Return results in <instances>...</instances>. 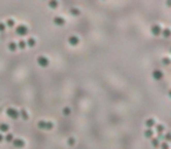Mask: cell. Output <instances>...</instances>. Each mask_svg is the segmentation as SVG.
Instances as JSON below:
<instances>
[{
	"instance_id": "9a60e30c",
	"label": "cell",
	"mask_w": 171,
	"mask_h": 149,
	"mask_svg": "<svg viewBox=\"0 0 171 149\" xmlns=\"http://www.w3.org/2000/svg\"><path fill=\"white\" fill-rule=\"evenodd\" d=\"M151 144L153 147H158L159 146V139L158 137H151Z\"/></svg>"
},
{
	"instance_id": "6da1fadb",
	"label": "cell",
	"mask_w": 171,
	"mask_h": 149,
	"mask_svg": "<svg viewBox=\"0 0 171 149\" xmlns=\"http://www.w3.org/2000/svg\"><path fill=\"white\" fill-rule=\"evenodd\" d=\"M15 33H17V35H19V36H25V35H27V34H28V28H27V26H26V25H19V26H17Z\"/></svg>"
},
{
	"instance_id": "4fadbf2b",
	"label": "cell",
	"mask_w": 171,
	"mask_h": 149,
	"mask_svg": "<svg viewBox=\"0 0 171 149\" xmlns=\"http://www.w3.org/2000/svg\"><path fill=\"white\" fill-rule=\"evenodd\" d=\"M0 131L3 133H6V132L10 131V126L7 124H0Z\"/></svg>"
},
{
	"instance_id": "d6986e66",
	"label": "cell",
	"mask_w": 171,
	"mask_h": 149,
	"mask_svg": "<svg viewBox=\"0 0 171 149\" xmlns=\"http://www.w3.org/2000/svg\"><path fill=\"white\" fill-rule=\"evenodd\" d=\"M5 26H7V27H10V28L14 27V20H13V19H7V21H6V25H5Z\"/></svg>"
},
{
	"instance_id": "30bf717a",
	"label": "cell",
	"mask_w": 171,
	"mask_h": 149,
	"mask_svg": "<svg viewBox=\"0 0 171 149\" xmlns=\"http://www.w3.org/2000/svg\"><path fill=\"white\" fill-rule=\"evenodd\" d=\"M145 126L148 127V129H151L153 126H155V120H153L152 118H150V119H148L145 121Z\"/></svg>"
},
{
	"instance_id": "2e32d148",
	"label": "cell",
	"mask_w": 171,
	"mask_h": 149,
	"mask_svg": "<svg viewBox=\"0 0 171 149\" xmlns=\"http://www.w3.org/2000/svg\"><path fill=\"white\" fill-rule=\"evenodd\" d=\"M153 135V131H151V129H146L145 132H144V136L148 137V139H151Z\"/></svg>"
},
{
	"instance_id": "e0dca14e",
	"label": "cell",
	"mask_w": 171,
	"mask_h": 149,
	"mask_svg": "<svg viewBox=\"0 0 171 149\" xmlns=\"http://www.w3.org/2000/svg\"><path fill=\"white\" fill-rule=\"evenodd\" d=\"M4 140H5V141H7V142H12L13 140H14V136H13V134L8 133L7 135H6V136L4 137Z\"/></svg>"
},
{
	"instance_id": "9c48e42d",
	"label": "cell",
	"mask_w": 171,
	"mask_h": 149,
	"mask_svg": "<svg viewBox=\"0 0 171 149\" xmlns=\"http://www.w3.org/2000/svg\"><path fill=\"white\" fill-rule=\"evenodd\" d=\"M156 132H157V134H158V139H161L162 133L164 132V126H163V125H157V126H156Z\"/></svg>"
},
{
	"instance_id": "7a4b0ae2",
	"label": "cell",
	"mask_w": 171,
	"mask_h": 149,
	"mask_svg": "<svg viewBox=\"0 0 171 149\" xmlns=\"http://www.w3.org/2000/svg\"><path fill=\"white\" fill-rule=\"evenodd\" d=\"M6 114H7V116L11 118V119H18L19 115H20L18 110L13 108V107H8L7 111H6Z\"/></svg>"
},
{
	"instance_id": "603a6c76",
	"label": "cell",
	"mask_w": 171,
	"mask_h": 149,
	"mask_svg": "<svg viewBox=\"0 0 171 149\" xmlns=\"http://www.w3.org/2000/svg\"><path fill=\"white\" fill-rule=\"evenodd\" d=\"M58 5H59L58 1H49V3H48V6H49V7H52V8H56V7H58Z\"/></svg>"
},
{
	"instance_id": "ba28073f",
	"label": "cell",
	"mask_w": 171,
	"mask_h": 149,
	"mask_svg": "<svg viewBox=\"0 0 171 149\" xmlns=\"http://www.w3.org/2000/svg\"><path fill=\"white\" fill-rule=\"evenodd\" d=\"M152 78L156 79V81H159V79L163 78V72L159 70H155L152 71Z\"/></svg>"
},
{
	"instance_id": "8fae6325",
	"label": "cell",
	"mask_w": 171,
	"mask_h": 149,
	"mask_svg": "<svg viewBox=\"0 0 171 149\" xmlns=\"http://www.w3.org/2000/svg\"><path fill=\"white\" fill-rule=\"evenodd\" d=\"M35 40H34L33 37H28V40H27V42H26V46H28V47H31V48H33V47H35Z\"/></svg>"
},
{
	"instance_id": "7402d4cb",
	"label": "cell",
	"mask_w": 171,
	"mask_h": 149,
	"mask_svg": "<svg viewBox=\"0 0 171 149\" xmlns=\"http://www.w3.org/2000/svg\"><path fill=\"white\" fill-rule=\"evenodd\" d=\"M162 34L164 35V37H169V36H170V31H169V28H165L164 31H162Z\"/></svg>"
},
{
	"instance_id": "4316f807",
	"label": "cell",
	"mask_w": 171,
	"mask_h": 149,
	"mask_svg": "<svg viewBox=\"0 0 171 149\" xmlns=\"http://www.w3.org/2000/svg\"><path fill=\"white\" fill-rule=\"evenodd\" d=\"M161 148H162V149H169V144H168V142H163V143L161 144Z\"/></svg>"
},
{
	"instance_id": "cb8c5ba5",
	"label": "cell",
	"mask_w": 171,
	"mask_h": 149,
	"mask_svg": "<svg viewBox=\"0 0 171 149\" xmlns=\"http://www.w3.org/2000/svg\"><path fill=\"white\" fill-rule=\"evenodd\" d=\"M70 13H72V15H79L80 14V11L77 9V8H72V9H70Z\"/></svg>"
},
{
	"instance_id": "f546056e",
	"label": "cell",
	"mask_w": 171,
	"mask_h": 149,
	"mask_svg": "<svg viewBox=\"0 0 171 149\" xmlns=\"http://www.w3.org/2000/svg\"><path fill=\"white\" fill-rule=\"evenodd\" d=\"M165 141H166V142L170 141V134H169V133L165 134Z\"/></svg>"
},
{
	"instance_id": "8992f818",
	"label": "cell",
	"mask_w": 171,
	"mask_h": 149,
	"mask_svg": "<svg viewBox=\"0 0 171 149\" xmlns=\"http://www.w3.org/2000/svg\"><path fill=\"white\" fill-rule=\"evenodd\" d=\"M12 142H13V146L15 148H23L25 147V141L22 139H14Z\"/></svg>"
},
{
	"instance_id": "44dd1931",
	"label": "cell",
	"mask_w": 171,
	"mask_h": 149,
	"mask_svg": "<svg viewBox=\"0 0 171 149\" xmlns=\"http://www.w3.org/2000/svg\"><path fill=\"white\" fill-rule=\"evenodd\" d=\"M67 144H68V146H74V144H75V139H74V137H69V139L67 140Z\"/></svg>"
},
{
	"instance_id": "83f0119b",
	"label": "cell",
	"mask_w": 171,
	"mask_h": 149,
	"mask_svg": "<svg viewBox=\"0 0 171 149\" xmlns=\"http://www.w3.org/2000/svg\"><path fill=\"white\" fill-rule=\"evenodd\" d=\"M6 29V26H5V23H3V22H0V32H4Z\"/></svg>"
},
{
	"instance_id": "277c9868",
	"label": "cell",
	"mask_w": 171,
	"mask_h": 149,
	"mask_svg": "<svg viewBox=\"0 0 171 149\" xmlns=\"http://www.w3.org/2000/svg\"><path fill=\"white\" fill-rule=\"evenodd\" d=\"M150 32H151L152 35L158 36V35H161V34H162V28H161V26H159V25H152V26H151V28H150Z\"/></svg>"
},
{
	"instance_id": "ac0fdd59",
	"label": "cell",
	"mask_w": 171,
	"mask_h": 149,
	"mask_svg": "<svg viewBox=\"0 0 171 149\" xmlns=\"http://www.w3.org/2000/svg\"><path fill=\"white\" fill-rule=\"evenodd\" d=\"M19 114H21V116H22V119H25V120H27L28 119V114H27V111H26L25 108H22L20 112H19Z\"/></svg>"
},
{
	"instance_id": "5b68a950",
	"label": "cell",
	"mask_w": 171,
	"mask_h": 149,
	"mask_svg": "<svg viewBox=\"0 0 171 149\" xmlns=\"http://www.w3.org/2000/svg\"><path fill=\"white\" fill-rule=\"evenodd\" d=\"M79 42H80L79 37H77V36H75V35H72V36H69V37H68V43L72 47L77 46V44H79Z\"/></svg>"
},
{
	"instance_id": "484cf974",
	"label": "cell",
	"mask_w": 171,
	"mask_h": 149,
	"mask_svg": "<svg viewBox=\"0 0 171 149\" xmlns=\"http://www.w3.org/2000/svg\"><path fill=\"white\" fill-rule=\"evenodd\" d=\"M62 112H63L64 115H69V114H70V108H69V107H64Z\"/></svg>"
},
{
	"instance_id": "3957f363",
	"label": "cell",
	"mask_w": 171,
	"mask_h": 149,
	"mask_svg": "<svg viewBox=\"0 0 171 149\" xmlns=\"http://www.w3.org/2000/svg\"><path fill=\"white\" fill-rule=\"evenodd\" d=\"M36 62H38V64L41 66V68H47V66L49 65L48 58L45 57V56H39V57L36 58Z\"/></svg>"
},
{
	"instance_id": "5bb4252c",
	"label": "cell",
	"mask_w": 171,
	"mask_h": 149,
	"mask_svg": "<svg viewBox=\"0 0 171 149\" xmlns=\"http://www.w3.org/2000/svg\"><path fill=\"white\" fill-rule=\"evenodd\" d=\"M8 49H10L11 51H15L17 49H18V47H17V43L15 42H10V43H8Z\"/></svg>"
},
{
	"instance_id": "ffe728a7",
	"label": "cell",
	"mask_w": 171,
	"mask_h": 149,
	"mask_svg": "<svg viewBox=\"0 0 171 149\" xmlns=\"http://www.w3.org/2000/svg\"><path fill=\"white\" fill-rule=\"evenodd\" d=\"M17 47L20 48V49H25L26 48V42L23 40H20V41H19V43L17 44Z\"/></svg>"
},
{
	"instance_id": "f1b7e54d",
	"label": "cell",
	"mask_w": 171,
	"mask_h": 149,
	"mask_svg": "<svg viewBox=\"0 0 171 149\" xmlns=\"http://www.w3.org/2000/svg\"><path fill=\"white\" fill-rule=\"evenodd\" d=\"M162 62H163L165 65H169V63H170V61H169V58H163L162 59Z\"/></svg>"
},
{
	"instance_id": "d4e9b609",
	"label": "cell",
	"mask_w": 171,
	"mask_h": 149,
	"mask_svg": "<svg viewBox=\"0 0 171 149\" xmlns=\"http://www.w3.org/2000/svg\"><path fill=\"white\" fill-rule=\"evenodd\" d=\"M45 120H40V121L38 122V127L39 128H41V129H45Z\"/></svg>"
},
{
	"instance_id": "52a82bcc",
	"label": "cell",
	"mask_w": 171,
	"mask_h": 149,
	"mask_svg": "<svg viewBox=\"0 0 171 149\" xmlns=\"http://www.w3.org/2000/svg\"><path fill=\"white\" fill-rule=\"evenodd\" d=\"M53 22H54V25H56V26H64L66 20H64L62 16H55V18L53 19Z\"/></svg>"
},
{
	"instance_id": "7c38bea8",
	"label": "cell",
	"mask_w": 171,
	"mask_h": 149,
	"mask_svg": "<svg viewBox=\"0 0 171 149\" xmlns=\"http://www.w3.org/2000/svg\"><path fill=\"white\" fill-rule=\"evenodd\" d=\"M53 127H54V125H53V122H52V121H46V122H45V131H52Z\"/></svg>"
},
{
	"instance_id": "4dcf8cb0",
	"label": "cell",
	"mask_w": 171,
	"mask_h": 149,
	"mask_svg": "<svg viewBox=\"0 0 171 149\" xmlns=\"http://www.w3.org/2000/svg\"><path fill=\"white\" fill-rule=\"evenodd\" d=\"M4 141V136H3V134L0 133V142H3Z\"/></svg>"
}]
</instances>
